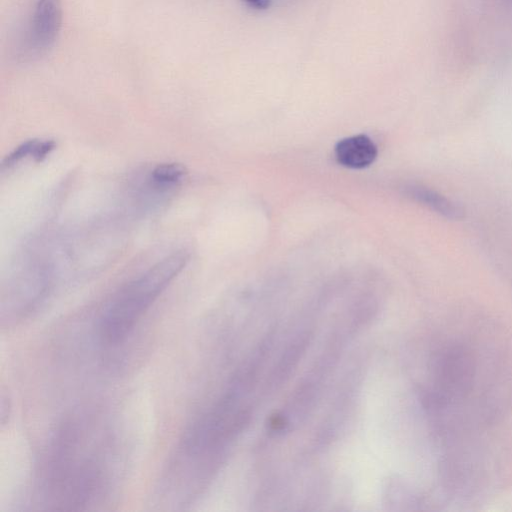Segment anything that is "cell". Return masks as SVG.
Returning a JSON list of instances; mask_svg holds the SVG:
<instances>
[{
    "label": "cell",
    "instance_id": "7a4b0ae2",
    "mask_svg": "<svg viewBox=\"0 0 512 512\" xmlns=\"http://www.w3.org/2000/svg\"><path fill=\"white\" fill-rule=\"evenodd\" d=\"M187 262L186 251L174 252L122 286L101 314L98 333L102 344L123 343Z\"/></svg>",
    "mask_w": 512,
    "mask_h": 512
},
{
    "label": "cell",
    "instance_id": "30bf717a",
    "mask_svg": "<svg viewBox=\"0 0 512 512\" xmlns=\"http://www.w3.org/2000/svg\"><path fill=\"white\" fill-rule=\"evenodd\" d=\"M510 6H512V0H505Z\"/></svg>",
    "mask_w": 512,
    "mask_h": 512
},
{
    "label": "cell",
    "instance_id": "ba28073f",
    "mask_svg": "<svg viewBox=\"0 0 512 512\" xmlns=\"http://www.w3.org/2000/svg\"><path fill=\"white\" fill-rule=\"evenodd\" d=\"M187 171L177 163H163L156 166L150 174L151 184L157 189H168L181 183Z\"/></svg>",
    "mask_w": 512,
    "mask_h": 512
},
{
    "label": "cell",
    "instance_id": "277c9868",
    "mask_svg": "<svg viewBox=\"0 0 512 512\" xmlns=\"http://www.w3.org/2000/svg\"><path fill=\"white\" fill-rule=\"evenodd\" d=\"M61 22V0H37L20 42L19 60L34 61L46 54L59 34Z\"/></svg>",
    "mask_w": 512,
    "mask_h": 512
},
{
    "label": "cell",
    "instance_id": "3957f363",
    "mask_svg": "<svg viewBox=\"0 0 512 512\" xmlns=\"http://www.w3.org/2000/svg\"><path fill=\"white\" fill-rule=\"evenodd\" d=\"M476 369L475 356L467 346L451 344L444 347L434 365V404L445 407L453 401L465 398L473 389Z\"/></svg>",
    "mask_w": 512,
    "mask_h": 512
},
{
    "label": "cell",
    "instance_id": "6da1fadb",
    "mask_svg": "<svg viewBox=\"0 0 512 512\" xmlns=\"http://www.w3.org/2000/svg\"><path fill=\"white\" fill-rule=\"evenodd\" d=\"M110 439L86 415H71L53 433L40 469L49 509L82 510L98 500L109 480Z\"/></svg>",
    "mask_w": 512,
    "mask_h": 512
},
{
    "label": "cell",
    "instance_id": "9c48e42d",
    "mask_svg": "<svg viewBox=\"0 0 512 512\" xmlns=\"http://www.w3.org/2000/svg\"><path fill=\"white\" fill-rule=\"evenodd\" d=\"M251 7L263 10L269 7L270 0H245Z\"/></svg>",
    "mask_w": 512,
    "mask_h": 512
},
{
    "label": "cell",
    "instance_id": "52a82bcc",
    "mask_svg": "<svg viewBox=\"0 0 512 512\" xmlns=\"http://www.w3.org/2000/svg\"><path fill=\"white\" fill-rule=\"evenodd\" d=\"M55 148L52 140H28L15 148L4 160L3 166L10 167L24 158L41 161Z\"/></svg>",
    "mask_w": 512,
    "mask_h": 512
},
{
    "label": "cell",
    "instance_id": "8992f818",
    "mask_svg": "<svg viewBox=\"0 0 512 512\" xmlns=\"http://www.w3.org/2000/svg\"><path fill=\"white\" fill-rule=\"evenodd\" d=\"M407 194L445 218L457 220L464 216L463 210L440 193L424 186L406 188Z\"/></svg>",
    "mask_w": 512,
    "mask_h": 512
},
{
    "label": "cell",
    "instance_id": "5b68a950",
    "mask_svg": "<svg viewBox=\"0 0 512 512\" xmlns=\"http://www.w3.org/2000/svg\"><path fill=\"white\" fill-rule=\"evenodd\" d=\"M334 153L339 164L361 169L374 162L377 147L368 136L359 134L340 140L335 146Z\"/></svg>",
    "mask_w": 512,
    "mask_h": 512
}]
</instances>
